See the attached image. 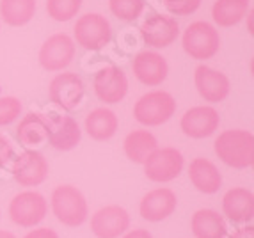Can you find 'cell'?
I'll list each match as a JSON object with an SVG mask.
<instances>
[{"label":"cell","instance_id":"cell-1","mask_svg":"<svg viewBox=\"0 0 254 238\" xmlns=\"http://www.w3.org/2000/svg\"><path fill=\"white\" fill-rule=\"evenodd\" d=\"M220 162L233 169H247L254 164V137L249 130H224L213 142Z\"/></svg>","mask_w":254,"mask_h":238},{"label":"cell","instance_id":"cell-2","mask_svg":"<svg viewBox=\"0 0 254 238\" xmlns=\"http://www.w3.org/2000/svg\"><path fill=\"white\" fill-rule=\"evenodd\" d=\"M52 212L63 226L78 228L89 217V204L84 194L73 185H59L52 192Z\"/></svg>","mask_w":254,"mask_h":238},{"label":"cell","instance_id":"cell-3","mask_svg":"<svg viewBox=\"0 0 254 238\" xmlns=\"http://www.w3.org/2000/svg\"><path fill=\"white\" fill-rule=\"evenodd\" d=\"M176 112V100L167 91H149L133 105V118L144 126H160Z\"/></svg>","mask_w":254,"mask_h":238},{"label":"cell","instance_id":"cell-4","mask_svg":"<svg viewBox=\"0 0 254 238\" xmlns=\"http://www.w3.org/2000/svg\"><path fill=\"white\" fill-rule=\"evenodd\" d=\"M182 45L185 54L190 59H212L220 48L219 30L208 21H194L183 32Z\"/></svg>","mask_w":254,"mask_h":238},{"label":"cell","instance_id":"cell-5","mask_svg":"<svg viewBox=\"0 0 254 238\" xmlns=\"http://www.w3.org/2000/svg\"><path fill=\"white\" fill-rule=\"evenodd\" d=\"M9 219L20 228H36L48 215L47 197L36 190H23L9 203Z\"/></svg>","mask_w":254,"mask_h":238},{"label":"cell","instance_id":"cell-6","mask_svg":"<svg viewBox=\"0 0 254 238\" xmlns=\"http://www.w3.org/2000/svg\"><path fill=\"white\" fill-rule=\"evenodd\" d=\"M73 36H75L76 45H80L85 50L98 52L109 45L112 38V29L103 14L87 13L76 20Z\"/></svg>","mask_w":254,"mask_h":238},{"label":"cell","instance_id":"cell-7","mask_svg":"<svg viewBox=\"0 0 254 238\" xmlns=\"http://www.w3.org/2000/svg\"><path fill=\"white\" fill-rule=\"evenodd\" d=\"M183 155L176 148H157L146 158L144 175L149 181L167 183L176 179L183 171Z\"/></svg>","mask_w":254,"mask_h":238},{"label":"cell","instance_id":"cell-8","mask_svg":"<svg viewBox=\"0 0 254 238\" xmlns=\"http://www.w3.org/2000/svg\"><path fill=\"white\" fill-rule=\"evenodd\" d=\"M75 41L68 34L59 32L43 43L39 48V64L47 71H63L75 59Z\"/></svg>","mask_w":254,"mask_h":238},{"label":"cell","instance_id":"cell-9","mask_svg":"<svg viewBox=\"0 0 254 238\" xmlns=\"http://www.w3.org/2000/svg\"><path fill=\"white\" fill-rule=\"evenodd\" d=\"M11 173L20 187H38L48 178V160L39 151L27 149L14 158Z\"/></svg>","mask_w":254,"mask_h":238},{"label":"cell","instance_id":"cell-10","mask_svg":"<svg viewBox=\"0 0 254 238\" xmlns=\"http://www.w3.org/2000/svg\"><path fill=\"white\" fill-rule=\"evenodd\" d=\"M130 230V213L119 206H103L91 217V231L96 238H119Z\"/></svg>","mask_w":254,"mask_h":238},{"label":"cell","instance_id":"cell-11","mask_svg":"<svg viewBox=\"0 0 254 238\" xmlns=\"http://www.w3.org/2000/svg\"><path fill=\"white\" fill-rule=\"evenodd\" d=\"M84 82L76 73H59L48 85L50 102H54L63 111L76 109L84 98Z\"/></svg>","mask_w":254,"mask_h":238},{"label":"cell","instance_id":"cell-12","mask_svg":"<svg viewBox=\"0 0 254 238\" xmlns=\"http://www.w3.org/2000/svg\"><path fill=\"white\" fill-rule=\"evenodd\" d=\"M220 116L213 107H192L180 119V128L190 139H206L219 130Z\"/></svg>","mask_w":254,"mask_h":238},{"label":"cell","instance_id":"cell-13","mask_svg":"<svg viewBox=\"0 0 254 238\" xmlns=\"http://www.w3.org/2000/svg\"><path fill=\"white\" fill-rule=\"evenodd\" d=\"M140 38L153 48L171 47L180 36V25L176 18L165 14H153L140 25Z\"/></svg>","mask_w":254,"mask_h":238},{"label":"cell","instance_id":"cell-14","mask_svg":"<svg viewBox=\"0 0 254 238\" xmlns=\"http://www.w3.org/2000/svg\"><path fill=\"white\" fill-rule=\"evenodd\" d=\"M93 87L96 96L102 102L114 105V103L123 102L128 93V78L125 71L118 66H107L96 71L93 80Z\"/></svg>","mask_w":254,"mask_h":238},{"label":"cell","instance_id":"cell-15","mask_svg":"<svg viewBox=\"0 0 254 238\" xmlns=\"http://www.w3.org/2000/svg\"><path fill=\"white\" fill-rule=\"evenodd\" d=\"M178 206V197L171 188H153L146 194L139 204L140 217L148 222H162L169 219Z\"/></svg>","mask_w":254,"mask_h":238},{"label":"cell","instance_id":"cell-16","mask_svg":"<svg viewBox=\"0 0 254 238\" xmlns=\"http://www.w3.org/2000/svg\"><path fill=\"white\" fill-rule=\"evenodd\" d=\"M131 69L133 75L140 84L148 85V87H157L162 85V82L169 75V64L165 60L164 56L157 54V52H139L133 57L131 62Z\"/></svg>","mask_w":254,"mask_h":238},{"label":"cell","instance_id":"cell-17","mask_svg":"<svg viewBox=\"0 0 254 238\" xmlns=\"http://www.w3.org/2000/svg\"><path fill=\"white\" fill-rule=\"evenodd\" d=\"M194 84L201 98L210 103L224 102L228 98L229 89H231L229 78L226 77L224 73L217 71V69L210 68V66H204V64L195 68Z\"/></svg>","mask_w":254,"mask_h":238},{"label":"cell","instance_id":"cell-18","mask_svg":"<svg viewBox=\"0 0 254 238\" xmlns=\"http://www.w3.org/2000/svg\"><path fill=\"white\" fill-rule=\"evenodd\" d=\"M82 139L80 126L71 116H48V142L57 151H71Z\"/></svg>","mask_w":254,"mask_h":238},{"label":"cell","instance_id":"cell-19","mask_svg":"<svg viewBox=\"0 0 254 238\" xmlns=\"http://www.w3.org/2000/svg\"><path fill=\"white\" fill-rule=\"evenodd\" d=\"M222 212L231 222H249L254 217V194L244 187L229 188L222 197Z\"/></svg>","mask_w":254,"mask_h":238},{"label":"cell","instance_id":"cell-20","mask_svg":"<svg viewBox=\"0 0 254 238\" xmlns=\"http://www.w3.org/2000/svg\"><path fill=\"white\" fill-rule=\"evenodd\" d=\"M189 178L190 183L195 188L203 194H215L219 192L220 185H222V175L217 169V166L213 162H210L208 158L197 157L190 162L189 166Z\"/></svg>","mask_w":254,"mask_h":238},{"label":"cell","instance_id":"cell-21","mask_svg":"<svg viewBox=\"0 0 254 238\" xmlns=\"http://www.w3.org/2000/svg\"><path fill=\"white\" fill-rule=\"evenodd\" d=\"M119 126V119L114 111L100 107L85 116V132L93 140H109L116 135Z\"/></svg>","mask_w":254,"mask_h":238},{"label":"cell","instance_id":"cell-22","mask_svg":"<svg viewBox=\"0 0 254 238\" xmlns=\"http://www.w3.org/2000/svg\"><path fill=\"white\" fill-rule=\"evenodd\" d=\"M190 230L195 238H224L228 226L219 212L212 208H201L192 215Z\"/></svg>","mask_w":254,"mask_h":238},{"label":"cell","instance_id":"cell-23","mask_svg":"<svg viewBox=\"0 0 254 238\" xmlns=\"http://www.w3.org/2000/svg\"><path fill=\"white\" fill-rule=\"evenodd\" d=\"M16 137L27 148L41 146L48 140V116L39 112H29L23 116L16 128Z\"/></svg>","mask_w":254,"mask_h":238},{"label":"cell","instance_id":"cell-24","mask_svg":"<svg viewBox=\"0 0 254 238\" xmlns=\"http://www.w3.org/2000/svg\"><path fill=\"white\" fill-rule=\"evenodd\" d=\"M125 155L135 164H144L146 158L158 148L157 137L149 130H133L127 135L123 142Z\"/></svg>","mask_w":254,"mask_h":238},{"label":"cell","instance_id":"cell-25","mask_svg":"<svg viewBox=\"0 0 254 238\" xmlns=\"http://www.w3.org/2000/svg\"><path fill=\"white\" fill-rule=\"evenodd\" d=\"M251 11V0H215L212 18L219 27H233Z\"/></svg>","mask_w":254,"mask_h":238},{"label":"cell","instance_id":"cell-26","mask_svg":"<svg viewBox=\"0 0 254 238\" xmlns=\"http://www.w3.org/2000/svg\"><path fill=\"white\" fill-rule=\"evenodd\" d=\"M36 13V0H0V16L11 27L27 25Z\"/></svg>","mask_w":254,"mask_h":238},{"label":"cell","instance_id":"cell-27","mask_svg":"<svg viewBox=\"0 0 254 238\" xmlns=\"http://www.w3.org/2000/svg\"><path fill=\"white\" fill-rule=\"evenodd\" d=\"M82 7V0H47V13L55 21H69Z\"/></svg>","mask_w":254,"mask_h":238},{"label":"cell","instance_id":"cell-28","mask_svg":"<svg viewBox=\"0 0 254 238\" xmlns=\"http://www.w3.org/2000/svg\"><path fill=\"white\" fill-rule=\"evenodd\" d=\"M109 7L119 20L133 21L144 11V0H109Z\"/></svg>","mask_w":254,"mask_h":238},{"label":"cell","instance_id":"cell-29","mask_svg":"<svg viewBox=\"0 0 254 238\" xmlns=\"http://www.w3.org/2000/svg\"><path fill=\"white\" fill-rule=\"evenodd\" d=\"M21 114V102L16 96H4L0 98V126L11 124Z\"/></svg>","mask_w":254,"mask_h":238},{"label":"cell","instance_id":"cell-30","mask_svg":"<svg viewBox=\"0 0 254 238\" xmlns=\"http://www.w3.org/2000/svg\"><path fill=\"white\" fill-rule=\"evenodd\" d=\"M164 5L169 13L176 16H187L199 9L201 0H164Z\"/></svg>","mask_w":254,"mask_h":238},{"label":"cell","instance_id":"cell-31","mask_svg":"<svg viewBox=\"0 0 254 238\" xmlns=\"http://www.w3.org/2000/svg\"><path fill=\"white\" fill-rule=\"evenodd\" d=\"M13 155H14L13 144H11L4 135H0V167L7 166L9 160L13 158Z\"/></svg>","mask_w":254,"mask_h":238},{"label":"cell","instance_id":"cell-32","mask_svg":"<svg viewBox=\"0 0 254 238\" xmlns=\"http://www.w3.org/2000/svg\"><path fill=\"white\" fill-rule=\"evenodd\" d=\"M23 238H61V237L52 228H36V230H30Z\"/></svg>","mask_w":254,"mask_h":238},{"label":"cell","instance_id":"cell-33","mask_svg":"<svg viewBox=\"0 0 254 238\" xmlns=\"http://www.w3.org/2000/svg\"><path fill=\"white\" fill-rule=\"evenodd\" d=\"M229 238H254V228L253 226H244V228H238L233 233L229 235Z\"/></svg>","mask_w":254,"mask_h":238},{"label":"cell","instance_id":"cell-34","mask_svg":"<svg viewBox=\"0 0 254 238\" xmlns=\"http://www.w3.org/2000/svg\"><path fill=\"white\" fill-rule=\"evenodd\" d=\"M121 238H153V235L148 230H131L125 233Z\"/></svg>","mask_w":254,"mask_h":238},{"label":"cell","instance_id":"cell-35","mask_svg":"<svg viewBox=\"0 0 254 238\" xmlns=\"http://www.w3.org/2000/svg\"><path fill=\"white\" fill-rule=\"evenodd\" d=\"M0 238H16V237H14V233H11V231L0 230Z\"/></svg>","mask_w":254,"mask_h":238},{"label":"cell","instance_id":"cell-36","mask_svg":"<svg viewBox=\"0 0 254 238\" xmlns=\"http://www.w3.org/2000/svg\"><path fill=\"white\" fill-rule=\"evenodd\" d=\"M249 32L253 34L254 30H253V11H249Z\"/></svg>","mask_w":254,"mask_h":238}]
</instances>
